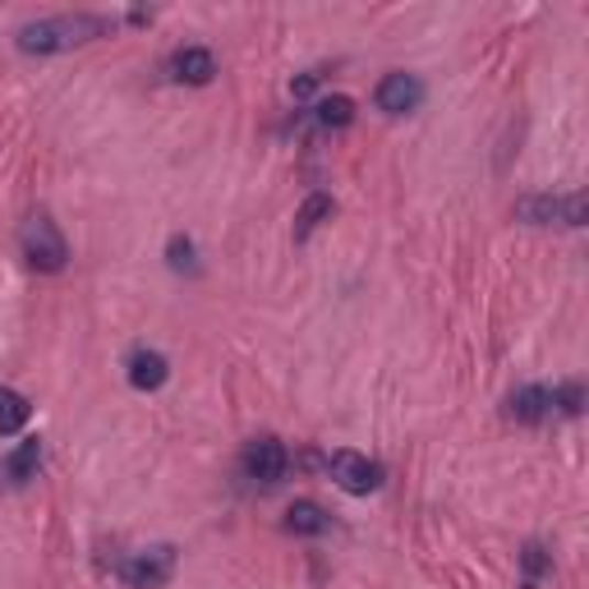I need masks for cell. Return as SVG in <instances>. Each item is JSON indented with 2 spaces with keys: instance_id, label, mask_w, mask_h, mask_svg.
<instances>
[{
  "instance_id": "cell-1",
  "label": "cell",
  "mask_w": 589,
  "mask_h": 589,
  "mask_svg": "<svg viewBox=\"0 0 589 589\" xmlns=\"http://www.w3.org/2000/svg\"><path fill=\"white\" fill-rule=\"evenodd\" d=\"M107 33H116V19H107V14H51L37 23H23L19 51H29V56H61V51L97 42Z\"/></svg>"
},
{
  "instance_id": "cell-2",
  "label": "cell",
  "mask_w": 589,
  "mask_h": 589,
  "mask_svg": "<svg viewBox=\"0 0 589 589\" xmlns=\"http://www.w3.org/2000/svg\"><path fill=\"white\" fill-rule=\"evenodd\" d=\"M19 249H23V259H29V268H37V272H65V263H69V244L46 212L19 226Z\"/></svg>"
},
{
  "instance_id": "cell-3",
  "label": "cell",
  "mask_w": 589,
  "mask_h": 589,
  "mask_svg": "<svg viewBox=\"0 0 589 589\" xmlns=\"http://www.w3.org/2000/svg\"><path fill=\"white\" fill-rule=\"evenodd\" d=\"M525 226H585V194H530L516 203Z\"/></svg>"
},
{
  "instance_id": "cell-4",
  "label": "cell",
  "mask_w": 589,
  "mask_h": 589,
  "mask_svg": "<svg viewBox=\"0 0 589 589\" xmlns=\"http://www.w3.org/2000/svg\"><path fill=\"white\" fill-rule=\"evenodd\" d=\"M175 571V548L171 544H157V548H139L120 561V580L130 589H162Z\"/></svg>"
},
{
  "instance_id": "cell-5",
  "label": "cell",
  "mask_w": 589,
  "mask_h": 589,
  "mask_svg": "<svg viewBox=\"0 0 589 589\" xmlns=\"http://www.w3.org/2000/svg\"><path fill=\"white\" fill-rule=\"evenodd\" d=\"M327 470H331V483L355 493V498H369V493L382 489V466L369 456H360V451H331Z\"/></svg>"
},
{
  "instance_id": "cell-6",
  "label": "cell",
  "mask_w": 589,
  "mask_h": 589,
  "mask_svg": "<svg viewBox=\"0 0 589 589\" xmlns=\"http://www.w3.org/2000/svg\"><path fill=\"white\" fill-rule=\"evenodd\" d=\"M286 466H291V456L276 438H253L244 447V475L253 483H263V489H272V483L286 479Z\"/></svg>"
},
{
  "instance_id": "cell-7",
  "label": "cell",
  "mask_w": 589,
  "mask_h": 589,
  "mask_svg": "<svg viewBox=\"0 0 589 589\" xmlns=\"http://www.w3.org/2000/svg\"><path fill=\"white\" fill-rule=\"evenodd\" d=\"M373 101H378V111H388V116H405V111H415L419 101H424V84L415 79V74H382L378 88H373Z\"/></svg>"
},
{
  "instance_id": "cell-8",
  "label": "cell",
  "mask_w": 589,
  "mask_h": 589,
  "mask_svg": "<svg viewBox=\"0 0 589 589\" xmlns=\"http://www.w3.org/2000/svg\"><path fill=\"white\" fill-rule=\"evenodd\" d=\"M171 74L181 84H189V88H208L217 79V61H212V51L185 46V51H175V56H171Z\"/></svg>"
},
{
  "instance_id": "cell-9",
  "label": "cell",
  "mask_w": 589,
  "mask_h": 589,
  "mask_svg": "<svg viewBox=\"0 0 589 589\" xmlns=\"http://www.w3.org/2000/svg\"><path fill=\"white\" fill-rule=\"evenodd\" d=\"M553 415V388H521L506 396V419L516 424H539Z\"/></svg>"
},
{
  "instance_id": "cell-10",
  "label": "cell",
  "mask_w": 589,
  "mask_h": 589,
  "mask_svg": "<svg viewBox=\"0 0 589 589\" xmlns=\"http://www.w3.org/2000/svg\"><path fill=\"white\" fill-rule=\"evenodd\" d=\"M124 369H130V388H139V392H157L162 382L171 378L166 355H157V350H134Z\"/></svg>"
},
{
  "instance_id": "cell-11",
  "label": "cell",
  "mask_w": 589,
  "mask_h": 589,
  "mask_svg": "<svg viewBox=\"0 0 589 589\" xmlns=\"http://www.w3.org/2000/svg\"><path fill=\"white\" fill-rule=\"evenodd\" d=\"M286 530L299 534V539H318V534L331 530V516H327L318 502H295V506L286 511Z\"/></svg>"
},
{
  "instance_id": "cell-12",
  "label": "cell",
  "mask_w": 589,
  "mask_h": 589,
  "mask_svg": "<svg viewBox=\"0 0 589 589\" xmlns=\"http://www.w3.org/2000/svg\"><path fill=\"white\" fill-rule=\"evenodd\" d=\"M37 466H42V443L37 438H23L10 451V460H6V479L14 483V489H23L29 479H37Z\"/></svg>"
},
{
  "instance_id": "cell-13",
  "label": "cell",
  "mask_w": 589,
  "mask_h": 589,
  "mask_svg": "<svg viewBox=\"0 0 589 589\" xmlns=\"http://www.w3.org/2000/svg\"><path fill=\"white\" fill-rule=\"evenodd\" d=\"M331 212H337L331 194H309V198H304V208H299V217H295V240H309Z\"/></svg>"
},
{
  "instance_id": "cell-14",
  "label": "cell",
  "mask_w": 589,
  "mask_h": 589,
  "mask_svg": "<svg viewBox=\"0 0 589 589\" xmlns=\"http://www.w3.org/2000/svg\"><path fill=\"white\" fill-rule=\"evenodd\" d=\"M309 120L318 124V130H346V124L355 120V101L341 97V92H337V97H323L318 107L309 111Z\"/></svg>"
},
{
  "instance_id": "cell-15",
  "label": "cell",
  "mask_w": 589,
  "mask_h": 589,
  "mask_svg": "<svg viewBox=\"0 0 589 589\" xmlns=\"http://www.w3.org/2000/svg\"><path fill=\"white\" fill-rule=\"evenodd\" d=\"M33 405L23 401L14 388H0V438H10V433H19L23 424H29Z\"/></svg>"
},
{
  "instance_id": "cell-16",
  "label": "cell",
  "mask_w": 589,
  "mask_h": 589,
  "mask_svg": "<svg viewBox=\"0 0 589 589\" xmlns=\"http://www.w3.org/2000/svg\"><path fill=\"white\" fill-rule=\"evenodd\" d=\"M553 410H561V415H580L585 410L580 382H561V388H553Z\"/></svg>"
},
{
  "instance_id": "cell-17",
  "label": "cell",
  "mask_w": 589,
  "mask_h": 589,
  "mask_svg": "<svg viewBox=\"0 0 589 589\" xmlns=\"http://www.w3.org/2000/svg\"><path fill=\"white\" fill-rule=\"evenodd\" d=\"M166 253H171V268H175V272H194V244H189L185 236H175Z\"/></svg>"
},
{
  "instance_id": "cell-18",
  "label": "cell",
  "mask_w": 589,
  "mask_h": 589,
  "mask_svg": "<svg viewBox=\"0 0 589 589\" xmlns=\"http://www.w3.org/2000/svg\"><path fill=\"white\" fill-rule=\"evenodd\" d=\"M544 571H548V557H544V548H539V544H530V548H525V576H530V585L539 580Z\"/></svg>"
},
{
  "instance_id": "cell-19",
  "label": "cell",
  "mask_w": 589,
  "mask_h": 589,
  "mask_svg": "<svg viewBox=\"0 0 589 589\" xmlns=\"http://www.w3.org/2000/svg\"><path fill=\"white\" fill-rule=\"evenodd\" d=\"M314 88H318V74H299V79L291 84V97L304 101V97H314Z\"/></svg>"
}]
</instances>
